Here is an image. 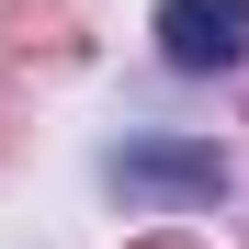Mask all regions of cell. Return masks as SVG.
Returning <instances> with one entry per match:
<instances>
[{
	"label": "cell",
	"instance_id": "cell-1",
	"mask_svg": "<svg viewBox=\"0 0 249 249\" xmlns=\"http://www.w3.org/2000/svg\"><path fill=\"white\" fill-rule=\"evenodd\" d=\"M159 57L170 68H238L249 57V0H159Z\"/></svg>",
	"mask_w": 249,
	"mask_h": 249
},
{
	"label": "cell",
	"instance_id": "cell-2",
	"mask_svg": "<svg viewBox=\"0 0 249 249\" xmlns=\"http://www.w3.org/2000/svg\"><path fill=\"white\" fill-rule=\"evenodd\" d=\"M113 181L124 193H170V204H215L227 193V159L215 147H113Z\"/></svg>",
	"mask_w": 249,
	"mask_h": 249
}]
</instances>
